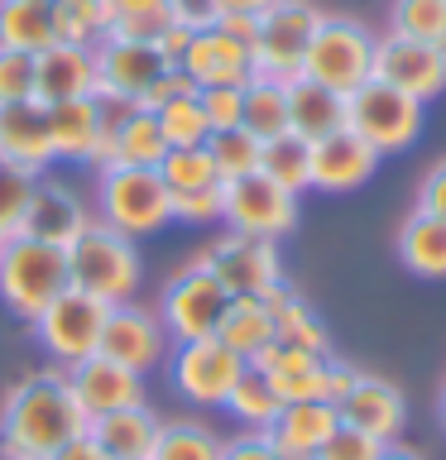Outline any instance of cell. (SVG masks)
Wrapping results in <instances>:
<instances>
[{
	"instance_id": "cell-1",
	"label": "cell",
	"mask_w": 446,
	"mask_h": 460,
	"mask_svg": "<svg viewBox=\"0 0 446 460\" xmlns=\"http://www.w3.org/2000/svg\"><path fill=\"white\" fill-rule=\"evenodd\" d=\"M92 427L82 402L72 398V384L63 369H39L24 374L10 388L5 408H0V451L5 460L29 456V460H53L67 441H77Z\"/></svg>"
},
{
	"instance_id": "cell-52",
	"label": "cell",
	"mask_w": 446,
	"mask_h": 460,
	"mask_svg": "<svg viewBox=\"0 0 446 460\" xmlns=\"http://www.w3.org/2000/svg\"><path fill=\"white\" fill-rule=\"evenodd\" d=\"M279 0H216V14H264Z\"/></svg>"
},
{
	"instance_id": "cell-48",
	"label": "cell",
	"mask_w": 446,
	"mask_h": 460,
	"mask_svg": "<svg viewBox=\"0 0 446 460\" xmlns=\"http://www.w3.org/2000/svg\"><path fill=\"white\" fill-rule=\"evenodd\" d=\"M221 460H283L279 451H273V441L264 437V431H245V437L226 441Z\"/></svg>"
},
{
	"instance_id": "cell-40",
	"label": "cell",
	"mask_w": 446,
	"mask_h": 460,
	"mask_svg": "<svg viewBox=\"0 0 446 460\" xmlns=\"http://www.w3.org/2000/svg\"><path fill=\"white\" fill-rule=\"evenodd\" d=\"M34 182H39L34 168L0 164V244L24 230V211H29V197H34Z\"/></svg>"
},
{
	"instance_id": "cell-41",
	"label": "cell",
	"mask_w": 446,
	"mask_h": 460,
	"mask_svg": "<svg viewBox=\"0 0 446 460\" xmlns=\"http://www.w3.org/2000/svg\"><path fill=\"white\" fill-rule=\"evenodd\" d=\"M111 10V34L120 39H158L173 14H168V0H106Z\"/></svg>"
},
{
	"instance_id": "cell-39",
	"label": "cell",
	"mask_w": 446,
	"mask_h": 460,
	"mask_svg": "<svg viewBox=\"0 0 446 460\" xmlns=\"http://www.w3.org/2000/svg\"><path fill=\"white\" fill-rule=\"evenodd\" d=\"M158 178H164L168 197H183V192H201V187H216L221 182V172H216L211 154L201 149H168L164 164H158Z\"/></svg>"
},
{
	"instance_id": "cell-13",
	"label": "cell",
	"mask_w": 446,
	"mask_h": 460,
	"mask_svg": "<svg viewBox=\"0 0 446 460\" xmlns=\"http://www.w3.org/2000/svg\"><path fill=\"white\" fill-rule=\"evenodd\" d=\"M173 63L158 53L154 39H120L111 34L106 43H96V96H111V101H125V106H139L149 96V86L164 77Z\"/></svg>"
},
{
	"instance_id": "cell-44",
	"label": "cell",
	"mask_w": 446,
	"mask_h": 460,
	"mask_svg": "<svg viewBox=\"0 0 446 460\" xmlns=\"http://www.w3.org/2000/svg\"><path fill=\"white\" fill-rule=\"evenodd\" d=\"M388 441H374L370 431H360V427H351V422H341L336 431L326 437V446L317 451V460H374L384 451Z\"/></svg>"
},
{
	"instance_id": "cell-34",
	"label": "cell",
	"mask_w": 446,
	"mask_h": 460,
	"mask_svg": "<svg viewBox=\"0 0 446 460\" xmlns=\"http://www.w3.org/2000/svg\"><path fill=\"white\" fill-rule=\"evenodd\" d=\"M221 408L236 417L245 431H269V422L283 412V398L273 394V384H269L259 369H245L240 379H236V388L226 394Z\"/></svg>"
},
{
	"instance_id": "cell-20",
	"label": "cell",
	"mask_w": 446,
	"mask_h": 460,
	"mask_svg": "<svg viewBox=\"0 0 446 460\" xmlns=\"http://www.w3.org/2000/svg\"><path fill=\"white\" fill-rule=\"evenodd\" d=\"M178 67L192 77L197 92H201V86H250V82H254V58H250V49H245L240 39H230L221 24L197 29Z\"/></svg>"
},
{
	"instance_id": "cell-29",
	"label": "cell",
	"mask_w": 446,
	"mask_h": 460,
	"mask_svg": "<svg viewBox=\"0 0 446 460\" xmlns=\"http://www.w3.org/2000/svg\"><path fill=\"white\" fill-rule=\"evenodd\" d=\"M216 336H221L230 350L245 359V365H250L254 355H264L273 345V312L264 307V297H230V307L221 316V326H216Z\"/></svg>"
},
{
	"instance_id": "cell-30",
	"label": "cell",
	"mask_w": 446,
	"mask_h": 460,
	"mask_svg": "<svg viewBox=\"0 0 446 460\" xmlns=\"http://www.w3.org/2000/svg\"><path fill=\"white\" fill-rule=\"evenodd\" d=\"M53 43V0H0V49L43 53Z\"/></svg>"
},
{
	"instance_id": "cell-43",
	"label": "cell",
	"mask_w": 446,
	"mask_h": 460,
	"mask_svg": "<svg viewBox=\"0 0 446 460\" xmlns=\"http://www.w3.org/2000/svg\"><path fill=\"white\" fill-rule=\"evenodd\" d=\"M173 201V221L183 226H216L226 211V182L216 187H201V192H183V197H168Z\"/></svg>"
},
{
	"instance_id": "cell-17",
	"label": "cell",
	"mask_w": 446,
	"mask_h": 460,
	"mask_svg": "<svg viewBox=\"0 0 446 460\" xmlns=\"http://www.w3.org/2000/svg\"><path fill=\"white\" fill-rule=\"evenodd\" d=\"M92 221H96V216H92V207H86V197L77 192V187L63 182V178H49V172H39L20 235H34V240H49V244H63V250H67V244L77 240Z\"/></svg>"
},
{
	"instance_id": "cell-27",
	"label": "cell",
	"mask_w": 446,
	"mask_h": 460,
	"mask_svg": "<svg viewBox=\"0 0 446 460\" xmlns=\"http://www.w3.org/2000/svg\"><path fill=\"white\" fill-rule=\"evenodd\" d=\"M394 250L403 259V269L417 273V279H446V221L442 216L413 207L394 235Z\"/></svg>"
},
{
	"instance_id": "cell-12",
	"label": "cell",
	"mask_w": 446,
	"mask_h": 460,
	"mask_svg": "<svg viewBox=\"0 0 446 460\" xmlns=\"http://www.w3.org/2000/svg\"><path fill=\"white\" fill-rule=\"evenodd\" d=\"M106 302L82 293V288H67L58 293L49 307L34 316V336L39 345L58 359V369L77 365V359L96 355L101 350V326H106Z\"/></svg>"
},
{
	"instance_id": "cell-38",
	"label": "cell",
	"mask_w": 446,
	"mask_h": 460,
	"mask_svg": "<svg viewBox=\"0 0 446 460\" xmlns=\"http://www.w3.org/2000/svg\"><path fill=\"white\" fill-rule=\"evenodd\" d=\"M154 120L164 129L168 149H197V144H207V135H211V120H207V111H201L197 92L164 101V106L154 111Z\"/></svg>"
},
{
	"instance_id": "cell-4",
	"label": "cell",
	"mask_w": 446,
	"mask_h": 460,
	"mask_svg": "<svg viewBox=\"0 0 446 460\" xmlns=\"http://www.w3.org/2000/svg\"><path fill=\"white\" fill-rule=\"evenodd\" d=\"M96 221L129 240L164 230L173 221V201L158 168H96Z\"/></svg>"
},
{
	"instance_id": "cell-19",
	"label": "cell",
	"mask_w": 446,
	"mask_h": 460,
	"mask_svg": "<svg viewBox=\"0 0 446 460\" xmlns=\"http://www.w3.org/2000/svg\"><path fill=\"white\" fill-rule=\"evenodd\" d=\"M374 168H379V154L355 129H336V135L312 139V192H326V197L360 192L374 178Z\"/></svg>"
},
{
	"instance_id": "cell-32",
	"label": "cell",
	"mask_w": 446,
	"mask_h": 460,
	"mask_svg": "<svg viewBox=\"0 0 446 460\" xmlns=\"http://www.w3.org/2000/svg\"><path fill=\"white\" fill-rule=\"evenodd\" d=\"M111 39V10L106 0H53V43H77L96 49Z\"/></svg>"
},
{
	"instance_id": "cell-47",
	"label": "cell",
	"mask_w": 446,
	"mask_h": 460,
	"mask_svg": "<svg viewBox=\"0 0 446 460\" xmlns=\"http://www.w3.org/2000/svg\"><path fill=\"white\" fill-rule=\"evenodd\" d=\"M187 92H197V86H192V77H187L183 67H168L164 77H158V82L149 86V96H144L139 106H144V111H158L164 101H173V96H187Z\"/></svg>"
},
{
	"instance_id": "cell-33",
	"label": "cell",
	"mask_w": 446,
	"mask_h": 460,
	"mask_svg": "<svg viewBox=\"0 0 446 460\" xmlns=\"http://www.w3.org/2000/svg\"><path fill=\"white\" fill-rule=\"evenodd\" d=\"M240 125L254 139H273L288 129V86L273 77H254L240 92Z\"/></svg>"
},
{
	"instance_id": "cell-24",
	"label": "cell",
	"mask_w": 446,
	"mask_h": 460,
	"mask_svg": "<svg viewBox=\"0 0 446 460\" xmlns=\"http://www.w3.org/2000/svg\"><path fill=\"white\" fill-rule=\"evenodd\" d=\"M341 427L336 402H283V412L269 422L264 437L273 441V451L283 460H317V451L326 446V437Z\"/></svg>"
},
{
	"instance_id": "cell-45",
	"label": "cell",
	"mask_w": 446,
	"mask_h": 460,
	"mask_svg": "<svg viewBox=\"0 0 446 460\" xmlns=\"http://www.w3.org/2000/svg\"><path fill=\"white\" fill-rule=\"evenodd\" d=\"M240 92L245 86H201V111H207L211 129H230L240 125Z\"/></svg>"
},
{
	"instance_id": "cell-36",
	"label": "cell",
	"mask_w": 446,
	"mask_h": 460,
	"mask_svg": "<svg viewBox=\"0 0 446 460\" xmlns=\"http://www.w3.org/2000/svg\"><path fill=\"white\" fill-rule=\"evenodd\" d=\"M226 441L207 422H164L149 460H221Z\"/></svg>"
},
{
	"instance_id": "cell-37",
	"label": "cell",
	"mask_w": 446,
	"mask_h": 460,
	"mask_svg": "<svg viewBox=\"0 0 446 460\" xmlns=\"http://www.w3.org/2000/svg\"><path fill=\"white\" fill-rule=\"evenodd\" d=\"M388 34L446 49V0H388Z\"/></svg>"
},
{
	"instance_id": "cell-49",
	"label": "cell",
	"mask_w": 446,
	"mask_h": 460,
	"mask_svg": "<svg viewBox=\"0 0 446 460\" xmlns=\"http://www.w3.org/2000/svg\"><path fill=\"white\" fill-rule=\"evenodd\" d=\"M168 14L187 29H207V24L221 20V14H216V0H168Z\"/></svg>"
},
{
	"instance_id": "cell-22",
	"label": "cell",
	"mask_w": 446,
	"mask_h": 460,
	"mask_svg": "<svg viewBox=\"0 0 446 460\" xmlns=\"http://www.w3.org/2000/svg\"><path fill=\"white\" fill-rule=\"evenodd\" d=\"M96 49H77V43H49L34 53V101L58 106V101H82L96 96Z\"/></svg>"
},
{
	"instance_id": "cell-54",
	"label": "cell",
	"mask_w": 446,
	"mask_h": 460,
	"mask_svg": "<svg viewBox=\"0 0 446 460\" xmlns=\"http://www.w3.org/2000/svg\"><path fill=\"white\" fill-rule=\"evenodd\" d=\"M437 417H442V431H446V384H442V398H437Z\"/></svg>"
},
{
	"instance_id": "cell-25",
	"label": "cell",
	"mask_w": 446,
	"mask_h": 460,
	"mask_svg": "<svg viewBox=\"0 0 446 460\" xmlns=\"http://www.w3.org/2000/svg\"><path fill=\"white\" fill-rule=\"evenodd\" d=\"M164 154H168V139H164V129H158L154 111L129 106L125 115H115L111 129H106V164L101 168H111V164H120V168H158Z\"/></svg>"
},
{
	"instance_id": "cell-15",
	"label": "cell",
	"mask_w": 446,
	"mask_h": 460,
	"mask_svg": "<svg viewBox=\"0 0 446 460\" xmlns=\"http://www.w3.org/2000/svg\"><path fill=\"white\" fill-rule=\"evenodd\" d=\"M374 77L398 86V92H408V96H417L427 106L432 96L446 92V49L384 34L379 49H374Z\"/></svg>"
},
{
	"instance_id": "cell-16",
	"label": "cell",
	"mask_w": 446,
	"mask_h": 460,
	"mask_svg": "<svg viewBox=\"0 0 446 460\" xmlns=\"http://www.w3.org/2000/svg\"><path fill=\"white\" fill-rule=\"evenodd\" d=\"M67 384H72V398L82 402V412L92 417H106V412H120V408H139L144 402V374L115 365L111 355H86L77 365H67Z\"/></svg>"
},
{
	"instance_id": "cell-53",
	"label": "cell",
	"mask_w": 446,
	"mask_h": 460,
	"mask_svg": "<svg viewBox=\"0 0 446 460\" xmlns=\"http://www.w3.org/2000/svg\"><path fill=\"white\" fill-rule=\"evenodd\" d=\"M374 460H423V456H417V451H408V446H394V441H388V446H384V451L374 456Z\"/></svg>"
},
{
	"instance_id": "cell-28",
	"label": "cell",
	"mask_w": 446,
	"mask_h": 460,
	"mask_svg": "<svg viewBox=\"0 0 446 460\" xmlns=\"http://www.w3.org/2000/svg\"><path fill=\"white\" fill-rule=\"evenodd\" d=\"M158 417L149 412V402H139V408H120V412H106L96 417L92 437L101 441V451L111 460H149L154 456V441H158Z\"/></svg>"
},
{
	"instance_id": "cell-26",
	"label": "cell",
	"mask_w": 446,
	"mask_h": 460,
	"mask_svg": "<svg viewBox=\"0 0 446 460\" xmlns=\"http://www.w3.org/2000/svg\"><path fill=\"white\" fill-rule=\"evenodd\" d=\"M288 129L302 139H322V135H336L345 129V96L331 92V86L312 82V77H288Z\"/></svg>"
},
{
	"instance_id": "cell-9",
	"label": "cell",
	"mask_w": 446,
	"mask_h": 460,
	"mask_svg": "<svg viewBox=\"0 0 446 460\" xmlns=\"http://www.w3.org/2000/svg\"><path fill=\"white\" fill-rule=\"evenodd\" d=\"M230 307V293L221 283L211 279L201 264H187L178 269L173 279L164 283V293H158V322H164L168 341H201V336H216V326H221V316Z\"/></svg>"
},
{
	"instance_id": "cell-11",
	"label": "cell",
	"mask_w": 446,
	"mask_h": 460,
	"mask_svg": "<svg viewBox=\"0 0 446 460\" xmlns=\"http://www.w3.org/2000/svg\"><path fill=\"white\" fill-rule=\"evenodd\" d=\"M298 221H302L298 192L279 187L269 172H245V178L226 182V211H221L226 230H245V235L279 244L283 235L298 230Z\"/></svg>"
},
{
	"instance_id": "cell-5",
	"label": "cell",
	"mask_w": 446,
	"mask_h": 460,
	"mask_svg": "<svg viewBox=\"0 0 446 460\" xmlns=\"http://www.w3.org/2000/svg\"><path fill=\"white\" fill-rule=\"evenodd\" d=\"M423 120H427L423 101L379 82V77L360 82L355 92L345 96V129H355L379 158L413 149V144L423 139Z\"/></svg>"
},
{
	"instance_id": "cell-35",
	"label": "cell",
	"mask_w": 446,
	"mask_h": 460,
	"mask_svg": "<svg viewBox=\"0 0 446 460\" xmlns=\"http://www.w3.org/2000/svg\"><path fill=\"white\" fill-rule=\"evenodd\" d=\"M201 149L211 154L221 182H236L245 172H259V154H264V139H254L245 125H230V129H211Z\"/></svg>"
},
{
	"instance_id": "cell-18",
	"label": "cell",
	"mask_w": 446,
	"mask_h": 460,
	"mask_svg": "<svg viewBox=\"0 0 446 460\" xmlns=\"http://www.w3.org/2000/svg\"><path fill=\"white\" fill-rule=\"evenodd\" d=\"M106 129H111V111L96 96L82 101H58L49 106V139H53V158L67 164H106Z\"/></svg>"
},
{
	"instance_id": "cell-23",
	"label": "cell",
	"mask_w": 446,
	"mask_h": 460,
	"mask_svg": "<svg viewBox=\"0 0 446 460\" xmlns=\"http://www.w3.org/2000/svg\"><path fill=\"white\" fill-rule=\"evenodd\" d=\"M0 164H20V168H34V172H43L53 164L49 106H43V101L0 106Z\"/></svg>"
},
{
	"instance_id": "cell-21",
	"label": "cell",
	"mask_w": 446,
	"mask_h": 460,
	"mask_svg": "<svg viewBox=\"0 0 446 460\" xmlns=\"http://www.w3.org/2000/svg\"><path fill=\"white\" fill-rule=\"evenodd\" d=\"M336 417L360 427V431H370L374 441H398L403 422H408V398L384 374H360L351 384V394L336 402Z\"/></svg>"
},
{
	"instance_id": "cell-7",
	"label": "cell",
	"mask_w": 446,
	"mask_h": 460,
	"mask_svg": "<svg viewBox=\"0 0 446 460\" xmlns=\"http://www.w3.org/2000/svg\"><path fill=\"white\" fill-rule=\"evenodd\" d=\"M322 20L326 10H317L312 0H279L264 14H254V49H250L254 77H273V82L298 77Z\"/></svg>"
},
{
	"instance_id": "cell-46",
	"label": "cell",
	"mask_w": 446,
	"mask_h": 460,
	"mask_svg": "<svg viewBox=\"0 0 446 460\" xmlns=\"http://www.w3.org/2000/svg\"><path fill=\"white\" fill-rule=\"evenodd\" d=\"M417 207L432 211V216H442V221H446V158H437V164L427 168L423 187H417Z\"/></svg>"
},
{
	"instance_id": "cell-42",
	"label": "cell",
	"mask_w": 446,
	"mask_h": 460,
	"mask_svg": "<svg viewBox=\"0 0 446 460\" xmlns=\"http://www.w3.org/2000/svg\"><path fill=\"white\" fill-rule=\"evenodd\" d=\"M34 101V53L0 49V106Z\"/></svg>"
},
{
	"instance_id": "cell-55",
	"label": "cell",
	"mask_w": 446,
	"mask_h": 460,
	"mask_svg": "<svg viewBox=\"0 0 446 460\" xmlns=\"http://www.w3.org/2000/svg\"><path fill=\"white\" fill-rule=\"evenodd\" d=\"M14 460H29V456H14Z\"/></svg>"
},
{
	"instance_id": "cell-6",
	"label": "cell",
	"mask_w": 446,
	"mask_h": 460,
	"mask_svg": "<svg viewBox=\"0 0 446 460\" xmlns=\"http://www.w3.org/2000/svg\"><path fill=\"white\" fill-rule=\"evenodd\" d=\"M374 49H379V39L360 20H351V14H326L322 29L312 34L308 58H302V77L351 96L360 82L374 77Z\"/></svg>"
},
{
	"instance_id": "cell-3",
	"label": "cell",
	"mask_w": 446,
	"mask_h": 460,
	"mask_svg": "<svg viewBox=\"0 0 446 460\" xmlns=\"http://www.w3.org/2000/svg\"><path fill=\"white\" fill-rule=\"evenodd\" d=\"M72 279H67V250L63 244H49V240H34V235H10L0 244V302L34 322V316L49 307L58 293H67Z\"/></svg>"
},
{
	"instance_id": "cell-31",
	"label": "cell",
	"mask_w": 446,
	"mask_h": 460,
	"mask_svg": "<svg viewBox=\"0 0 446 460\" xmlns=\"http://www.w3.org/2000/svg\"><path fill=\"white\" fill-rule=\"evenodd\" d=\"M259 172H269V178L279 187H288V192H308V187H312V139L293 135V129L264 139Z\"/></svg>"
},
{
	"instance_id": "cell-8",
	"label": "cell",
	"mask_w": 446,
	"mask_h": 460,
	"mask_svg": "<svg viewBox=\"0 0 446 460\" xmlns=\"http://www.w3.org/2000/svg\"><path fill=\"white\" fill-rule=\"evenodd\" d=\"M226 288L230 297H259L264 288L283 283V259L273 240L245 235V230H221L216 240L201 244V254L192 259Z\"/></svg>"
},
{
	"instance_id": "cell-2",
	"label": "cell",
	"mask_w": 446,
	"mask_h": 460,
	"mask_svg": "<svg viewBox=\"0 0 446 460\" xmlns=\"http://www.w3.org/2000/svg\"><path fill=\"white\" fill-rule=\"evenodd\" d=\"M67 279H72V288L101 297L106 307L135 302L139 283H144L139 240H129V235H120V230L92 221L77 240L67 244Z\"/></svg>"
},
{
	"instance_id": "cell-10",
	"label": "cell",
	"mask_w": 446,
	"mask_h": 460,
	"mask_svg": "<svg viewBox=\"0 0 446 460\" xmlns=\"http://www.w3.org/2000/svg\"><path fill=\"white\" fill-rule=\"evenodd\" d=\"M164 369H168L173 388H178L187 402H197V408H221L226 394L236 388V379L250 365H245L221 336H201V341H178L173 345Z\"/></svg>"
},
{
	"instance_id": "cell-51",
	"label": "cell",
	"mask_w": 446,
	"mask_h": 460,
	"mask_svg": "<svg viewBox=\"0 0 446 460\" xmlns=\"http://www.w3.org/2000/svg\"><path fill=\"white\" fill-rule=\"evenodd\" d=\"M53 460H111V456L101 451V441L92 437V431H82V437H77V441H67Z\"/></svg>"
},
{
	"instance_id": "cell-14",
	"label": "cell",
	"mask_w": 446,
	"mask_h": 460,
	"mask_svg": "<svg viewBox=\"0 0 446 460\" xmlns=\"http://www.w3.org/2000/svg\"><path fill=\"white\" fill-rule=\"evenodd\" d=\"M168 331L158 322L154 307H139V302H120V307L106 312V326H101V355H111L115 365L149 374L158 365H168Z\"/></svg>"
},
{
	"instance_id": "cell-50",
	"label": "cell",
	"mask_w": 446,
	"mask_h": 460,
	"mask_svg": "<svg viewBox=\"0 0 446 460\" xmlns=\"http://www.w3.org/2000/svg\"><path fill=\"white\" fill-rule=\"evenodd\" d=\"M192 34H197V29H187V24H178V20H168L164 29H158V53H164L168 58V63L173 67H178L183 63V53H187V43H192Z\"/></svg>"
}]
</instances>
